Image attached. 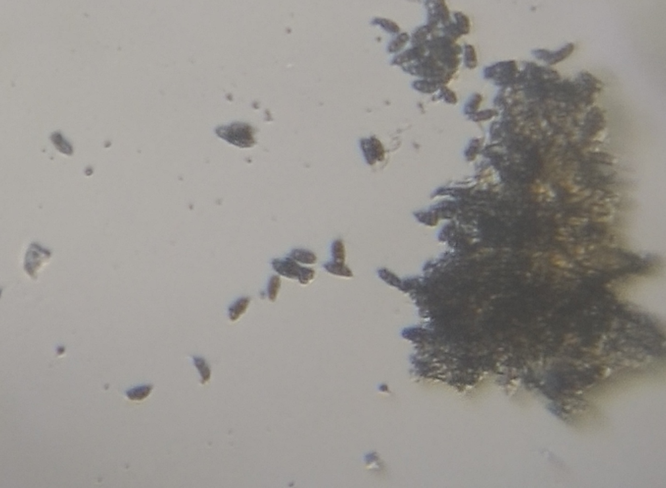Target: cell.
Listing matches in <instances>:
<instances>
[{
  "label": "cell",
  "mask_w": 666,
  "mask_h": 488,
  "mask_svg": "<svg viewBox=\"0 0 666 488\" xmlns=\"http://www.w3.org/2000/svg\"><path fill=\"white\" fill-rule=\"evenodd\" d=\"M272 266L281 276L289 279H295L303 285L309 284L315 276L313 269L299 266L290 258L285 260H274L272 262Z\"/></svg>",
  "instance_id": "6da1fadb"
},
{
  "label": "cell",
  "mask_w": 666,
  "mask_h": 488,
  "mask_svg": "<svg viewBox=\"0 0 666 488\" xmlns=\"http://www.w3.org/2000/svg\"><path fill=\"white\" fill-rule=\"evenodd\" d=\"M193 362L195 367L197 368L200 376H201L202 384L206 383L210 380L211 371L209 368L208 364L206 363L204 359L200 357H193Z\"/></svg>",
  "instance_id": "52a82bcc"
},
{
  "label": "cell",
  "mask_w": 666,
  "mask_h": 488,
  "mask_svg": "<svg viewBox=\"0 0 666 488\" xmlns=\"http://www.w3.org/2000/svg\"><path fill=\"white\" fill-rule=\"evenodd\" d=\"M152 388V385L136 387L127 391V396L132 400H142L149 396Z\"/></svg>",
  "instance_id": "8992f818"
},
{
  "label": "cell",
  "mask_w": 666,
  "mask_h": 488,
  "mask_svg": "<svg viewBox=\"0 0 666 488\" xmlns=\"http://www.w3.org/2000/svg\"><path fill=\"white\" fill-rule=\"evenodd\" d=\"M370 147L367 144H364L363 146L364 153L366 159H367L368 164L374 165L376 161H382L383 159V151L380 146L378 145V141H372L370 142Z\"/></svg>",
  "instance_id": "7a4b0ae2"
},
{
  "label": "cell",
  "mask_w": 666,
  "mask_h": 488,
  "mask_svg": "<svg viewBox=\"0 0 666 488\" xmlns=\"http://www.w3.org/2000/svg\"><path fill=\"white\" fill-rule=\"evenodd\" d=\"M281 287L280 278L274 276L271 278L268 285V297L271 301H276Z\"/></svg>",
  "instance_id": "9c48e42d"
},
{
  "label": "cell",
  "mask_w": 666,
  "mask_h": 488,
  "mask_svg": "<svg viewBox=\"0 0 666 488\" xmlns=\"http://www.w3.org/2000/svg\"><path fill=\"white\" fill-rule=\"evenodd\" d=\"M290 258L296 262L303 264H315L317 262V257L315 254L305 250H293L291 252Z\"/></svg>",
  "instance_id": "277c9868"
},
{
  "label": "cell",
  "mask_w": 666,
  "mask_h": 488,
  "mask_svg": "<svg viewBox=\"0 0 666 488\" xmlns=\"http://www.w3.org/2000/svg\"><path fill=\"white\" fill-rule=\"evenodd\" d=\"M332 254L334 262L344 263V245H343V243L340 240H338V241H336L333 243L332 247Z\"/></svg>",
  "instance_id": "ba28073f"
},
{
  "label": "cell",
  "mask_w": 666,
  "mask_h": 488,
  "mask_svg": "<svg viewBox=\"0 0 666 488\" xmlns=\"http://www.w3.org/2000/svg\"><path fill=\"white\" fill-rule=\"evenodd\" d=\"M324 266L327 271L335 276L346 278H351L353 276V272L344 263L330 262L325 264Z\"/></svg>",
  "instance_id": "3957f363"
},
{
  "label": "cell",
  "mask_w": 666,
  "mask_h": 488,
  "mask_svg": "<svg viewBox=\"0 0 666 488\" xmlns=\"http://www.w3.org/2000/svg\"><path fill=\"white\" fill-rule=\"evenodd\" d=\"M250 303L249 298H243L236 302L233 305H232L229 308V317L233 321H235L242 314H243L249 307Z\"/></svg>",
  "instance_id": "5b68a950"
}]
</instances>
